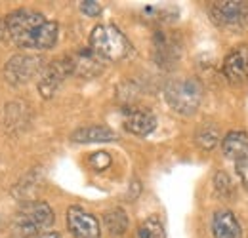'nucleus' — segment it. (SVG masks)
Listing matches in <instances>:
<instances>
[{
	"instance_id": "f257e3e1",
	"label": "nucleus",
	"mask_w": 248,
	"mask_h": 238,
	"mask_svg": "<svg viewBox=\"0 0 248 238\" xmlns=\"http://www.w3.org/2000/svg\"><path fill=\"white\" fill-rule=\"evenodd\" d=\"M6 19L8 36L23 50H50L58 42L60 27L34 10H16Z\"/></svg>"
},
{
	"instance_id": "f03ea898",
	"label": "nucleus",
	"mask_w": 248,
	"mask_h": 238,
	"mask_svg": "<svg viewBox=\"0 0 248 238\" xmlns=\"http://www.w3.org/2000/svg\"><path fill=\"white\" fill-rule=\"evenodd\" d=\"M54 223V209L42 200H27L12 219L14 238H34Z\"/></svg>"
},
{
	"instance_id": "7ed1b4c3",
	"label": "nucleus",
	"mask_w": 248,
	"mask_h": 238,
	"mask_svg": "<svg viewBox=\"0 0 248 238\" xmlns=\"http://www.w3.org/2000/svg\"><path fill=\"white\" fill-rule=\"evenodd\" d=\"M90 50L103 61H121L130 54L132 46L119 27L97 25L90 34Z\"/></svg>"
},
{
	"instance_id": "20e7f679",
	"label": "nucleus",
	"mask_w": 248,
	"mask_h": 238,
	"mask_svg": "<svg viewBox=\"0 0 248 238\" xmlns=\"http://www.w3.org/2000/svg\"><path fill=\"white\" fill-rule=\"evenodd\" d=\"M204 89L202 84L197 78H178L168 82V86L164 89V97L168 101V105L180 113V115H193L201 101H202Z\"/></svg>"
},
{
	"instance_id": "39448f33",
	"label": "nucleus",
	"mask_w": 248,
	"mask_h": 238,
	"mask_svg": "<svg viewBox=\"0 0 248 238\" xmlns=\"http://www.w3.org/2000/svg\"><path fill=\"white\" fill-rule=\"evenodd\" d=\"M210 17L217 27L227 30L248 29V6L247 2L239 0H223V2H212L210 6Z\"/></svg>"
},
{
	"instance_id": "423d86ee",
	"label": "nucleus",
	"mask_w": 248,
	"mask_h": 238,
	"mask_svg": "<svg viewBox=\"0 0 248 238\" xmlns=\"http://www.w3.org/2000/svg\"><path fill=\"white\" fill-rule=\"evenodd\" d=\"M42 69H44V58L34 56V54H19L6 63L4 74L10 84L23 86L29 80H32L36 74H40Z\"/></svg>"
},
{
	"instance_id": "0eeeda50",
	"label": "nucleus",
	"mask_w": 248,
	"mask_h": 238,
	"mask_svg": "<svg viewBox=\"0 0 248 238\" xmlns=\"http://www.w3.org/2000/svg\"><path fill=\"white\" fill-rule=\"evenodd\" d=\"M69 74H73V58L71 56H63L60 60L44 65V69L40 73V78H38L40 95L44 99H50Z\"/></svg>"
},
{
	"instance_id": "6e6552de",
	"label": "nucleus",
	"mask_w": 248,
	"mask_h": 238,
	"mask_svg": "<svg viewBox=\"0 0 248 238\" xmlns=\"http://www.w3.org/2000/svg\"><path fill=\"white\" fill-rule=\"evenodd\" d=\"M153 58L158 67H174L182 58V40L176 32L158 30L153 36Z\"/></svg>"
},
{
	"instance_id": "1a4fd4ad",
	"label": "nucleus",
	"mask_w": 248,
	"mask_h": 238,
	"mask_svg": "<svg viewBox=\"0 0 248 238\" xmlns=\"http://www.w3.org/2000/svg\"><path fill=\"white\" fill-rule=\"evenodd\" d=\"M67 227L69 233L75 238H99L101 229L99 221L93 217L92 213L84 211L78 206H71L67 209Z\"/></svg>"
},
{
	"instance_id": "9d476101",
	"label": "nucleus",
	"mask_w": 248,
	"mask_h": 238,
	"mask_svg": "<svg viewBox=\"0 0 248 238\" xmlns=\"http://www.w3.org/2000/svg\"><path fill=\"white\" fill-rule=\"evenodd\" d=\"M223 74L233 84L248 82V44L233 48L223 60Z\"/></svg>"
},
{
	"instance_id": "9b49d317",
	"label": "nucleus",
	"mask_w": 248,
	"mask_h": 238,
	"mask_svg": "<svg viewBox=\"0 0 248 238\" xmlns=\"http://www.w3.org/2000/svg\"><path fill=\"white\" fill-rule=\"evenodd\" d=\"M156 128L155 115L149 109L128 107L124 109V130L134 135H149Z\"/></svg>"
},
{
	"instance_id": "f8f14e48",
	"label": "nucleus",
	"mask_w": 248,
	"mask_h": 238,
	"mask_svg": "<svg viewBox=\"0 0 248 238\" xmlns=\"http://www.w3.org/2000/svg\"><path fill=\"white\" fill-rule=\"evenodd\" d=\"M212 235L214 238H243V229L229 209H219L212 217Z\"/></svg>"
},
{
	"instance_id": "ddd939ff",
	"label": "nucleus",
	"mask_w": 248,
	"mask_h": 238,
	"mask_svg": "<svg viewBox=\"0 0 248 238\" xmlns=\"http://www.w3.org/2000/svg\"><path fill=\"white\" fill-rule=\"evenodd\" d=\"M71 58H73V74L92 78L103 71V60H99L90 48H84Z\"/></svg>"
},
{
	"instance_id": "4468645a",
	"label": "nucleus",
	"mask_w": 248,
	"mask_h": 238,
	"mask_svg": "<svg viewBox=\"0 0 248 238\" xmlns=\"http://www.w3.org/2000/svg\"><path fill=\"white\" fill-rule=\"evenodd\" d=\"M71 139L75 143H107V141H115L117 134L107 126H84L73 132Z\"/></svg>"
},
{
	"instance_id": "2eb2a0df",
	"label": "nucleus",
	"mask_w": 248,
	"mask_h": 238,
	"mask_svg": "<svg viewBox=\"0 0 248 238\" xmlns=\"http://www.w3.org/2000/svg\"><path fill=\"white\" fill-rule=\"evenodd\" d=\"M221 150L227 158H233L235 162L248 154V134L245 132H229L223 141H221Z\"/></svg>"
},
{
	"instance_id": "dca6fc26",
	"label": "nucleus",
	"mask_w": 248,
	"mask_h": 238,
	"mask_svg": "<svg viewBox=\"0 0 248 238\" xmlns=\"http://www.w3.org/2000/svg\"><path fill=\"white\" fill-rule=\"evenodd\" d=\"M105 227L111 235L121 237L128 229V217L123 208H113L105 213Z\"/></svg>"
},
{
	"instance_id": "f3484780",
	"label": "nucleus",
	"mask_w": 248,
	"mask_h": 238,
	"mask_svg": "<svg viewBox=\"0 0 248 238\" xmlns=\"http://www.w3.org/2000/svg\"><path fill=\"white\" fill-rule=\"evenodd\" d=\"M136 238H166L162 221H160L156 215L147 217V219L138 227Z\"/></svg>"
},
{
	"instance_id": "a211bd4d",
	"label": "nucleus",
	"mask_w": 248,
	"mask_h": 238,
	"mask_svg": "<svg viewBox=\"0 0 248 238\" xmlns=\"http://www.w3.org/2000/svg\"><path fill=\"white\" fill-rule=\"evenodd\" d=\"M219 141V135H217V130L212 126H202L199 128V132L195 134V143L204 150L214 149Z\"/></svg>"
},
{
	"instance_id": "6ab92c4d",
	"label": "nucleus",
	"mask_w": 248,
	"mask_h": 238,
	"mask_svg": "<svg viewBox=\"0 0 248 238\" xmlns=\"http://www.w3.org/2000/svg\"><path fill=\"white\" fill-rule=\"evenodd\" d=\"M214 185H216V191L219 196H231L233 194V191H235V187H233V181L231 178L225 174V172H217L216 178H214Z\"/></svg>"
},
{
	"instance_id": "aec40b11",
	"label": "nucleus",
	"mask_w": 248,
	"mask_h": 238,
	"mask_svg": "<svg viewBox=\"0 0 248 238\" xmlns=\"http://www.w3.org/2000/svg\"><path fill=\"white\" fill-rule=\"evenodd\" d=\"M90 166H92L93 170L101 172V170L111 166V156L107 152H93L92 156H90Z\"/></svg>"
},
{
	"instance_id": "412c9836",
	"label": "nucleus",
	"mask_w": 248,
	"mask_h": 238,
	"mask_svg": "<svg viewBox=\"0 0 248 238\" xmlns=\"http://www.w3.org/2000/svg\"><path fill=\"white\" fill-rule=\"evenodd\" d=\"M80 10H82L86 15H90V17L101 15V4H99V2H93V0H84V2H80Z\"/></svg>"
},
{
	"instance_id": "4be33fe9",
	"label": "nucleus",
	"mask_w": 248,
	"mask_h": 238,
	"mask_svg": "<svg viewBox=\"0 0 248 238\" xmlns=\"http://www.w3.org/2000/svg\"><path fill=\"white\" fill-rule=\"evenodd\" d=\"M235 168H237V174H239L241 179H243L245 187L248 189V154L247 156H243V158H239V160L235 162Z\"/></svg>"
},
{
	"instance_id": "5701e85b",
	"label": "nucleus",
	"mask_w": 248,
	"mask_h": 238,
	"mask_svg": "<svg viewBox=\"0 0 248 238\" xmlns=\"http://www.w3.org/2000/svg\"><path fill=\"white\" fill-rule=\"evenodd\" d=\"M6 38H10L8 36V27H6V19L0 17V40H6Z\"/></svg>"
},
{
	"instance_id": "b1692460",
	"label": "nucleus",
	"mask_w": 248,
	"mask_h": 238,
	"mask_svg": "<svg viewBox=\"0 0 248 238\" xmlns=\"http://www.w3.org/2000/svg\"><path fill=\"white\" fill-rule=\"evenodd\" d=\"M34 238H62L58 233H54V231H50V233H40V235H36Z\"/></svg>"
}]
</instances>
